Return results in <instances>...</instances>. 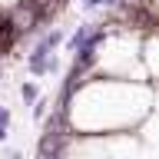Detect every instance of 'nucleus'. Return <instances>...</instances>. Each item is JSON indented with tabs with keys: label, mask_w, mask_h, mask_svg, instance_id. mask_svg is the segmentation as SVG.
I'll return each mask as SVG.
<instances>
[{
	"label": "nucleus",
	"mask_w": 159,
	"mask_h": 159,
	"mask_svg": "<svg viewBox=\"0 0 159 159\" xmlns=\"http://www.w3.org/2000/svg\"><path fill=\"white\" fill-rule=\"evenodd\" d=\"M47 57H50V43H47V40H43V43H40V47L33 50V53H30V60H27V66L33 70V73H50V70L57 66V63H50Z\"/></svg>",
	"instance_id": "nucleus-1"
},
{
	"label": "nucleus",
	"mask_w": 159,
	"mask_h": 159,
	"mask_svg": "<svg viewBox=\"0 0 159 159\" xmlns=\"http://www.w3.org/2000/svg\"><path fill=\"white\" fill-rule=\"evenodd\" d=\"M20 96H23V103H37V96H40V89L33 86V83H23V86H20Z\"/></svg>",
	"instance_id": "nucleus-2"
},
{
	"label": "nucleus",
	"mask_w": 159,
	"mask_h": 159,
	"mask_svg": "<svg viewBox=\"0 0 159 159\" xmlns=\"http://www.w3.org/2000/svg\"><path fill=\"white\" fill-rule=\"evenodd\" d=\"M7 129H10V113H7L3 106H0V143L7 139Z\"/></svg>",
	"instance_id": "nucleus-3"
},
{
	"label": "nucleus",
	"mask_w": 159,
	"mask_h": 159,
	"mask_svg": "<svg viewBox=\"0 0 159 159\" xmlns=\"http://www.w3.org/2000/svg\"><path fill=\"white\" fill-rule=\"evenodd\" d=\"M96 3H113V0H93V7H96Z\"/></svg>",
	"instance_id": "nucleus-4"
},
{
	"label": "nucleus",
	"mask_w": 159,
	"mask_h": 159,
	"mask_svg": "<svg viewBox=\"0 0 159 159\" xmlns=\"http://www.w3.org/2000/svg\"><path fill=\"white\" fill-rule=\"evenodd\" d=\"M10 159H23V156H10Z\"/></svg>",
	"instance_id": "nucleus-5"
}]
</instances>
